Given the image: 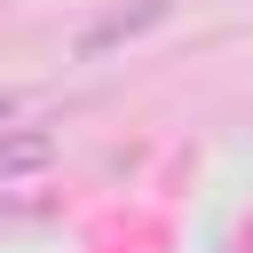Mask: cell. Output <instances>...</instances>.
<instances>
[{
	"instance_id": "2",
	"label": "cell",
	"mask_w": 253,
	"mask_h": 253,
	"mask_svg": "<svg viewBox=\"0 0 253 253\" xmlns=\"http://www.w3.org/2000/svg\"><path fill=\"white\" fill-rule=\"evenodd\" d=\"M55 158V134L47 126H8L0 134V174H32V166H47Z\"/></svg>"
},
{
	"instance_id": "1",
	"label": "cell",
	"mask_w": 253,
	"mask_h": 253,
	"mask_svg": "<svg viewBox=\"0 0 253 253\" xmlns=\"http://www.w3.org/2000/svg\"><path fill=\"white\" fill-rule=\"evenodd\" d=\"M166 16H174V0H134V8H119V16L87 24V32H79V63H95V55H111V47H126V40L158 32Z\"/></svg>"
},
{
	"instance_id": "3",
	"label": "cell",
	"mask_w": 253,
	"mask_h": 253,
	"mask_svg": "<svg viewBox=\"0 0 253 253\" xmlns=\"http://www.w3.org/2000/svg\"><path fill=\"white\" fill-rule=\"evenodd\" d=\"M16 111H24V95H16V87H0V134H8V119H16Z\"/></svg>"
}]
</instances>
